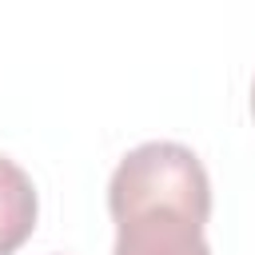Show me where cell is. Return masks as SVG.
<instances>
[{
	"label": "cell",
	"instance_id": "cell-1",
	"mask_svg": "<svg viewBox=\"0 0 255 255\" xmlns=\"http://www.w3.org/2000/svg\"><path fill=\"white\" fill-rule=\"evenodd\" d=\"M116 255H211V179L199 155L171 139L131 147L108 183Z\"/></svg>",
	"mask_w": 255,
	"mask_h": 255
},
{
	"label": "cell",
	"instance_id": "cell-3",
	"mask_svg": "<svg viewBox=\"0 0 255 255\" xmlns=\"http://www.w3.org/2000/svg\"><path fill=\"white\" fill-rule=\"evenodd\" d=\"M251 116H255V80H251Z\"/></svg>",
	"mask_w": 255,
	"mask_h": 255
},
{
	"label": "cell",
	"instance_id": "cell-2",
	"mask_svg": "<svg viewBox=\"0 0 255 255\" xmlns=\"http://www.w3.org/2000/svg\"><path fill=\"white\" fill-rule=\"evenodd\" d=\"M36 211H40V199L28 171L8 155H0V255H12L16 247H24V239L36 227Z\"/></svg>",
	"mask_w": 255,
	"mask_h": 255
}]
</instances>
